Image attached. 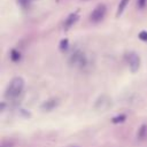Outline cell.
Segmentation results:
<instances>
[{"instance_id": "2", "label": "cell", "mask_w": 147, "mask_h": 147, "mask_svg": "<svg viewBox=\"0 0 147 147\" xmlns=\"http://www.w3.org/2000/svg\"><path fill=\"white\" fill-rule=\"evenodd\" d=\"M106 13H107L106 6L102 5V3H100V5H98V6L93 9V11L91 13L90 20H91L93 23H98V22H100V21L103 20V17L106 16Z\"/></svg>"}, {"instance_id": "14", "label": "cell", "mask_w": 147, "mask_h": 147, "mask_svg": "<svg viewBox=\"0 0 147 147\" xmlns=\"http://www.w3.org/2000/svg\"><path fill=\"white\" fill-rule=\"evenodd\" d=\"M17 1H18V3H20L21 6L26 7V6H29V3H30L31 0H17Z\"/></svg>"}, {"instance_id": "3", "label": "cell", "mask_w": 147, "mask_h": 147, "mask_svg": "<svg viewBox=\"0 0 147 147\" xmlns=\"http://www.w3.org/2000/svg\"><path fill=\"white\" fill-rule=\"evenodd\" d=\"M69 63L72 65H78V67H84L87 63L86 56L83 52L80 51H76L75 53L71 54L70 59H69Z\"/></svg>"}, {"instance_id": "1", "label": "cell", "mask_w": 147, "mask_h": 147, "mask_svg": "<svg viewBox=\"0 0 147 147\" xmlns=\"http://www.w3.org/2000/svg\"><path fill=\"white\" fill-rule=\"evenodd\" d=\"M24 85H25V82L22 77H20V76L14 77L7 85V88L5 91V98L7 100L17 99L22 94V92L24 90Z\"/></svg>"}, {"instance_id": "10", "label": "cell", "mask_w": 147, "mask_h": 147, "mask_svg": "<svg viewBox=\"0 0 147 147\" xmlns=\"http://www.w3.org/2000/svg\"><path fill=\"white\" fill-rule=\"evenodd\" d=\"M126 119V116L125 115H117V116H115V117H113V119H111V122L114 123V124H117V123H122V122H124Z\"/></svg>"}, {"instance_id": "5", "label": "cell", "mask_w": 147, "mask_h": 147, "mask_svg": "<svg viewBox=\"0 0 147 147\" xmlns=\"http://www.w3.org/2000/svg\"><path fill=\"white\" fill-rule=\"evenodd\" d=\"M78 14L77 13H72V14H70L69 16H68V18L65 20V22H64V25H63V28L65 29V30H68L70 26H72L77 21H78Z\"/></svg>"}, {"instance_id": "7", "label": "cell", "mask_w": 147, "mask_h": 147, "mask_svg": "<svg viewBox=\"0 0 147 147\" xmlns=\"http://www.w3.org/2000/svg\"><path fill=\"white\" fill-rule=\"evenodd\" d=\"M146 137H147V125H146V124H141L140 127L138 129L137 138H138L139 140H144Z\"/></svg>"}, {"instance_id": "12", "label": "cell", "mask_w": 147, "mask_h": 147, "mask_svg": "<svg viewBox=\"0 0 147 147\" xmlns=\"http://www.w3.org/2000/svg\"><path fill=\"white\" fill-rule=\"evenodd\" d=\"M138 37H139V39H141L144 41H147V31H141Z\"/></svg>"}, {"instance_id": "11", "label": "cell", "mask_w": 147, "mask_h": 147, "mask_svg": "<svg viewBox=\"0 0 147 147\" xmlns=\"http://www.w3.org/2000/svg\"><path fill=\"white\" fill-rule=\"evenodd\" d=\"M68 46H69V41H68V39H62L61 42H60V49L65 51V49L68 48Z\"/></svg>"}, {"instance_id": "6", "label": "cell", "mask_w": 147, "mask_h": 147, "mask_svg": "<svg viewBox=\"0 0 147 147\" xmlns=\"http://www.w3.org/2000/svg\"><path fill=\"white\" fill-rule=\"evenodd\" d=\"M57 106V99H48L47 101H45L42 105H41V109L42 110H46V111H49L52 109H54L55 107Z\"/></svg>"}, {"instance_id": "15", "label": "cell", "mask_w": 147, "mask_h": 147, "mask_svg": "<svg viewBox=\"0 0 147 147\" xmlns=\"http://www.w3.org/2000/svg\"><path fill=\"white\" fill-rule=\"evenodd\" d=\"M69 147H78V146H69Z\"/></svg>"}, {"instance_id": "9", "label": "cell", "mask_w": 147, "mask_h": 147, "mask_svg": "<svg viewBox=\"0 0 147 147\" xmlns=\"http://www.w3.org/2000/svg\"><path fill=\"white\" fill-rule=\"evenodd\" d=\"M127 3H129V0H121V2L118 5V8H117V13H116L117 16H119L123 13V10L125 9V7H126Z\"/></svg>"}, {"instance_id": "4", "label": "cell", "mask_w": 147, "mask_h": 147, "mask_svg": "<svg viewBox=\"0 0 147 147\" xmlns=\"http://www.w3.org/2000/svg\"><path fill=\"white\" fill-rule=\"evenodd\" d=\"M127 63H129V68L131 70V72H137L139 70L140 67V57L137 53L131 52L127 54Z\"/></svg>"}, {"instance_id": "13", "label": "cell", "mask_w": 147, "mask_h": 147, "mask_svg": "<svg viewBox=\"0 0 147 147\" xmlns=\"http://www.w3.org/2000/svg\"><path fill=\"white\" fill-rule=\"evenodd\" d=\"M147 3V0H137V6L138 8H144Z\"/></svg>"}, {"instance_id": "8", "label": "cell", "mask_w": 147, "mask_h": 147, "mask_svg": "<svg viewBox=\"0 0 147 147\" xmlns=\"http://www.w3.org/2000/svg\"><path fill=\"white\" fill-rule=\"evenodd\" d=\"M9 57L13 62H18L21 60V53L17 49H11L9 53Z\"/></svg>"}]
</instances>
